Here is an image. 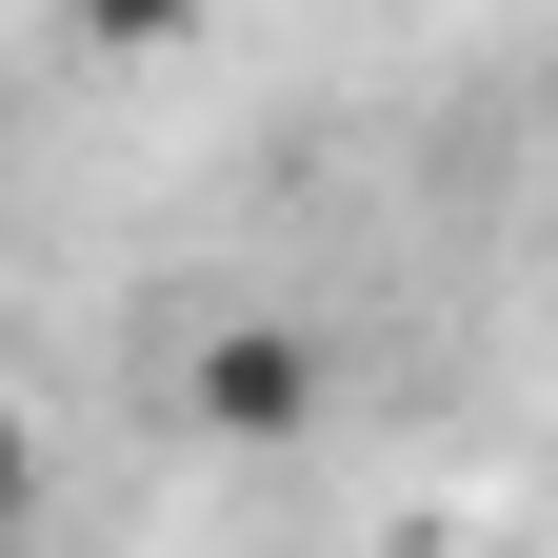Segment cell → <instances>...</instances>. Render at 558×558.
Returning <instances> with one entry per match:
<instances>
[{
	"instance_id": "cell-1",
	"label": "cell",
	"mask_w": 558,
	"mask_h": 558,
	"mask_svg": "<svg viewBox=\"0 0 558 558\" xmlns=\"http://www.w3.org/2000/svg\"><path fill=\"white\" fill-rule=\"evenodd\" d=\"M319 399H339V360H319V319H199L180 339V418H199V439H220V459H279V439H319Z\"/></svg>"
},
{
	"instance_id": "cell-3",
	"label": "cell",
	"mask_w": 558,
	"mask_h": 558,
	"mask_svg": "<svg viewBox=\"0 0 558 558\" xmlns=\"http://www.w3.org/2000/svg\"><path fill=\"white\" fill-rule=\"evenodd\" d=\"M478 558H499V538H478Z\"/></svg>"
},
{
	"instance_id": "cell-2",
	"label": "cell",
	"mask_w": 558,
	"mask_h": 558,
	"mask_svg": "<svg viewBox=\"0 0 558 558\" xmlns=\"http://www.w3.org/2000/svg\"><path fill=\"white\" fill-rule=\"evenodd\" d=\"M81 40H120V60L140 40H199V0H81Z\"/></svg>"
}]
</instances>
